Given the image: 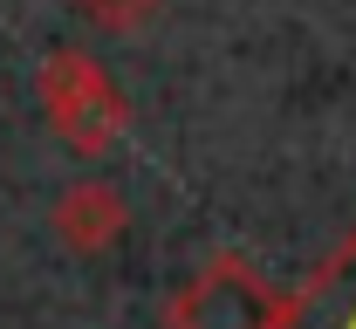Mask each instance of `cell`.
I'll return each instance as SVG.
<instances>
[{"label": "cell", "mask_w": 356, "mask_h": 329, "mask_svg": "<svg viewBox=\"0 0 356 329\" xmlns=\"http://www.w3.org/2000/svg\"><path fill=\"white\" fill-rule=\"evenodd\" d=\"M35 96H42L48 138L69 144L76 158H103L110 144L131 131V96L110 83V69L83 55V48H55L35 76Z\"/></svg>", "instance_id": "6da1fadb"}, {"label": "cell", "mask_w": 356, "mask_h": 329, "mask_svg": "<svg viewBox=\"0 0 356 329\" xmlns=\"http://www.w3.org/2000/svg\"><path fill=\"white\" fill-rule=\"evenodd\" d=\"M281 309H288V295H274L240 254H213L178 288L172 329H281Z\"/></svg>", "instance_id": "7a4b0ae2"}, {"label": "cell", "mask_w": 356, "mask_h": 329, "mask_svg": "<svg viewBox=\"0 0 356 329\" xmlns=\"http://www.w3.org/2000/svg\"><path fill=\"white\" fill-rule=\"evenodd\" d=\"M48 227H55V240H62L69 254H103V247L124 240L131 206H124V192L103 186V179H76V186L48 206Z\"/></svg>", "instance_id": "3957f363"}, {"label": "cell", "mask_w": 356, "mask_h": 329, "mask_svg": "<svg viewBox=\"0 0 356 329\" xmlns=\"http://www.w3.org/2000/svg\"><path fill=\"white\" fill-rule=\"evenodd\" d=\"M281 329H356V227L309 282L288 295Z\"/></svg>", "instance_id": "277c9868"}, {"label": "cell", "mask_w": 356, "mask_h": 329, "mask_svg": "<svg viewBox=\"0 0 356 329\" xmlns=\"http://www.w3.org/2000/svg\"><path fill=\"white\" fill-rule=\"evenodd\" d=\"M76 14H83L89 28H103V35H137V28H151L158 21V7L165 0H69Z\"/></svg>", "instance_id": "5b68a950"}]
</instances>
